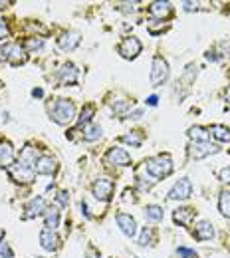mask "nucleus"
Masks as SVG:
<instances>
[{
	"label": "nucleus",
	"instance_id": "8",
	"mask_svg": "<svg viewBox=\"0 0 230 258\" xmlns=\"http://www.w3.org/2000/svg\"><path fill=\"white\" fill-rule=\"evenodd\" d=\"M117 52H119L123 58L133 60V58H137V56L141 54V42H139L135 36H129V38H125V40L117 46Z\"/></svg>",
	"mask_w": 230,
	"mask_h": 258
},
{
	"label": "nucleus",
	"instance_id": "45",
	"mask_svg": "<svg viewBox=\"0 0 230 258\" xmlns=\"http://www.w3.org/2000/svg\"><path fill=\"white\" fill-rule=\"evenodd\" d=\"M2 238H4V230L0 228V242H2Z\"/></svg>",
	"mask_w": 230,
	"mask_h": 258
},
{
	"label": "nucleus",
	"instance_id": "23",
	"mask_svg": "<svg viewBox=\"0 0 230 258\" xmlns=\"http://www.w3.org/2000/svg\"><path fill=\"white\" fill-rule=\"evenodd\" d=\"M121 141H123V143H127V145H131V147H139V145L145 141V133H143V131H139V129H137V131H129L127 135H123V137H121Z\"/></svg>",
	"mask_w": 230,
	"mask_h": 258
},
{
	"label": "nucleus",
	"instance_id": "19",
	"mask_svg": "<svg viewBox=\"0 0 230 258\" xmlns=\"http://www.w3.org/2000/svg\"><path fill=\"white\" fill-rule=\"evenodd\" d=\"M14 163V149L8 141L0 143V167H10Z\"/></svg>",
	"mask_w": 230,
	"mask_h": 258
},
{
	"label": "nucleus",
	"instance_id": "28",
	"mask_svg": "<svg viewBox=\"0 0 230 258\" xmlns=\"http://www.w3.org/2000/svg\"><path fill=\"white\" fill-rule=\"evenodd\" d=\"M139 244L141 246H153L155 244V230L153 228H143L141 236H139Z\"/></svg>",
	"mask_w": 230,
	"mask_h": 258
},
{
	"label": "nucleus",
	"instance_id": "40",
	"mask_svg": "<svg viewBox=\"0 0 230 258\" xmlns=\"http://www.w3.org/2000/svg\"><path fill=\"white\" fill-rule=\"evenodd\" d=\"M183 8H185L187 12H191V10H197L198 4L197 2H183Z\"/></svg>",
	"mask_w": 230,
	"mask_h": 258
},
{
	"label": "nucleus",
	"instance_id": "33",
	"mask_svg": "<svg viewBox=\"0 0 230 258\" xmlns=\"http://www.w3.org/2000/svg\"><path fill=\"white\" fill-rule=\"evenodd\" d=\"M177 256L179 258H198L197 252L193 248H187V246H179L177 248Z\"/></svg>",
	"mask_w": 230,
	"mask_h": 258
},
{
	"label": "nucleus",
	"instance_id": "11",
	"mask_svg": "<svg viewBox=\"0 0 230 258\" xmlns=\"http://www.w3.org/2000/svg\"><path fill=\"white\" fill-rule=\"evenodd\" d=\"M115 223H117V226L121 228V232H123L125 236L133 238V236L137 234V223H135V219H133L131 215H127V213H119V215L115 217Z\"/></svg>",
	"mask_w": 230,
	"mask_h": 258
},
{
	"label": "nucleus",
	"instance_id": "22",
	"mask_svg": "<svg viewBox=\"0 0 230 258\" xmlns=\"http://www.w3.org/2000/svg\"><path fill=\"white\" fill-rule=\"evenodd\" d=\"M145 219L151 223H159L163 221V209L159 205H147L145 207Z\"/></svg>",
	"mask_w": 230,
	"mask_h": 258
},
{
	"label": "nucleus",
	"instance_id": "17",
	"mask_svg": "<svg viewBox=\"0 0 230 258\" xmlns=\"http://www.w3.org/2000/svg\"><path fill=\"white\" fill-rule=\"evenodd\" d=\"M193 234H195L197 240H210L214 236V226H212V223H208V221H200V223L195 225Z\"/></svg>",
	"mask_w": 230,
	"mask_h": 258
},
{
	"label": "nucleus",
	"instance_id": "20",
	"mask_svg": "<svg viewBox=\"0 0 230 258\" xmlns=\"http://www.w3.org/2000/svg\"><path fill=\"white\" fill-rule=\"evenodd\" d=\"M171 10H173L171 2H153V4L149 6L151 16H155V18H165V16H169Z\"/></svg>",
	"mask_w": 230,
	"mask_h": 258
},
{
	"label": "nucleus",
	"instance_id": "30",
	"mask_svg": "<svg viewBox=\"0 0 230 258\" xmlns=\"http://www.w3.org/2000/svg\"><path fill=\"white\" fill-rule=\"evenodd\" d=\"M38 153H36V149H32L30 145L22 151V155H20V161H24V163H28V165H32V167H36V163H38Z\"/></svg>",
	"mask_w": 230,
	"mask_h": 258
},
{
	"label": "nucleus",
	"instance_id": "26",
	"mask_svg": "<svg viewBox=\"0 0 230 258\" xmlns=\"http://www.w3.org/2000/svg\"><path fill=\"white\" fill-rule=\"evenodd\" d=\"M218 211L222 213V217L230 219V191H222L218 199Z\"/></svg>",
	"mask_w": 230,
	"mask_h": 258
},
{
	"label": "nucleus",
	"instance_id": "44",
	"mask_svg": "<svg viewBox=\"0 0 230 258\" xmlns=\"http://www.w3.org/2000/svg\"><path fill=\"white\" fill-rule=\"evenodd\" d=\"M224 97H226V101H228V103H230V86H228V90L224 92Z\"/></svg>",
	"mask_w": 230,
	"mask_h": 258
},
{
	"label": "nucleus",
	"instance_id": "1",
	"mask_svg": "<svg viewBox=\"0 0 230 258\" xmlns=\"http://www.w3.org/2000/svg\"><path fill=\"white\" fill-rule=\"evenodd\" d=\"M48 111H50V117H52L56 123H60V125L71 123L73 117H75V105H73V101H69V99H54V101L50 103Z\"/></svg>",
	"mask_w": 230,
	"mask_h": 258
},
{
	"label": "nucleus",
	"instance_id": "36",
	"mask_svg": "<svg viewBox=\"0 0 230 258\" xmlns=\"http://www.w3.org/2000/svg\"><path fill=\"white\" fill-rule=\"evenodd\" d=\"M218 177H220V181L230 183V167H222V169L218 171Z\"/></svg>",
	"mask_w": 230,
	"mask_h": 258
},
{
	"label": "nucleus",
	"instance_id": "14",
	"mask_svg": "<svg viewBox=\"0 0 230 258\" xmlns=\"http://www.w3.org/2000/svg\"><path fill=\"white\" fill-rule=\"evenodd\" d=\"M44 211H46L44 199L42 197H34V199H30L26 203V207H24V219H34L38 215H44Z\"/></svg>",
	"mask_w": 230,
	"mask_h": 258
},
{
	"label": "nucleus",
	"instance_id": "29",
	"mask_svg": "<svg viewBox=\"0 0 230 258\" xmlns=\"http://www.w3.org/2000/svg\"><path fill=\"white\" fill-rule=\"evenodd\" d=\"M94 113H96V107H94V105H86V107L82 109L80 117H78V123H80V125H90Z\"/></svg>",
	"mask_w": 230,
	"mask_h": 258
},
{
	"label": "nucleus",
	"instance_id": "16",
	"mask_svg": "<svg viewBox=\"0 0 230 258\" xmlns=\"http://www.w3.org/2000/svg\"><path fill=\"white\" fill-rule=\"evenodd\" d=\"M56 171H58V161L52 159L50 155H42L36 163V173L40 175H56Z\"/></svg>",
	"mask_w": 230,
	"mask_h": 258
},
{
	"label": "nucleus",
	"instance_id": "41",
	"mask_svg": "<svg viewBox=\"0 0 230 258\" xmlns=\"http://www.w3.org/2000/svg\"><path fill=\"white\" fill-rule=\"evenodd\" d=\"M143 115V109L139 107V109H133V111H129V117H133V119H139Z\"/></svg>",
	"mask_w": 230,
	"mask_h": 258
},
{
	"label": "nucleus",
	"instance_id": "4",
	"mask_svg": "<svg viewBox=\"0 0 230 258\" xmlns=\"http://www.w3.org/2000/svg\"><path fill=\"white\" fill-rule=\"evenodd\" d=\"M0 60H6L14 66L24 64L26 62V50L20 44H6L4 48H0Z\"/></svg>",
	"mask_w": 230,
	"mask_h": 258
},
{
	"label": "nucleus",
	"instance_id": "3",
	"mask_svg": "<svg viewBox=\"0 0 230 258\" xmlns=\"http://www.w3.org/2000/svg\"><path fill=\"white\" fill-rule=\"evenodd\" d=\"M8 173H10L12 181H16V183H32L36 177V167L24 161H16L8 167Z\"/></svg>",
	"mask_w": 230,
	"mask_h": 258
},
{
	"label": "nucleus",
	"instance_id": "27",
	"mask_svg": "<svg viewBox=\"0 0 230 258\" xmlns=\"http://www.w3.org/2000/svg\"><path fill=\"white\" fill-rule=\"evenodd\" d=\"M99 137H101V127H99V125H92V123H90V125L84 127V139H86V141L92 143V141H98Z\"/></svg>",
	"mask_w": 230,
	"mask_h": 258
},
{
	"label": "nucleus",
	"instance_id": "5",
	"mask_svg": "<svg viewBox=\"0 0 230 258\" xmlns=\"http://www.w3.org/2000/svg\"><path fill=\"white\" fill-rule=\"evenodd\" d=\"M169 78V64L167 60L161 56H155L153 58V66H151V84L157 88V86H163Z\"/></svg>",
	"mask_w": 230,
	"mask_h": 258
},
{
	"label": "nucleus",
	"instance_id": "15",
	"mask_svg": "<svg viewBox=\"0 0 230 258\" xmlns=\"http://www.w3.org/2000/svg\"><path fill=\"white\" fill-rule=\"evenodd\" d=\"M80 42H82V38H80V34L73 32V30H69V32H64L60 38H58V46L64 50V52H71V50H75L78 46H80Z\"/></svg>",
	"mask_w": 230,
	"mask_h": 258
},
{
	"label": "nucleus",
	"instance_id": "37",
	"mask_svg": "<svg viewBox=\"0 0 230 258\" xmlns=\"http://www.w3.org/2000/svg\"><path fill=\"white\" fill-rule=\"evenodd\" d=\"M58 203H60L62 207H66L67 203H69V195H67L66 191H60V193H58Z\"/></svg>",
	"mask_w": 230,
	"mask_h": 258
},
{
	"label": "nucleus",
	"instance_id": "12",
	"mask_svg": "<svg viewBox=\"0 0 230 258\" xmlns=\"http://www.w3.org/2000/svg\"><path fill=\"white\" fill-rule=\"evenodd\" d=\"M58 78L64 86H73L78 84V78H80V70L73 64H64L58 70Z\"/></svg>",
	"mask_w": 230,
	"mask_h": 258
},
{
	"label": "nucleus",
	"instance_id": "39",
	"mask_svg": "<svg viewBox=\"0 0 230 258\" xmlns=\"http://www.w3.org/2000/svg\"><path fill=\"white\" fill-rule=\"evenodd\" d=\"M86 258H99V250L96 246H88L86 250Z\"/></svg>",
	"mask_w": 230,
	"mask_h": 258
},
{
	"label": "nucleus",
	"instance_id": "35",
	"mask_svg": "<svg viewBox=\"0 0 230 258\" xmlns=\"http://www.w3.org/2000/svg\"><path fill=\"white\" fill-rule=\"evenodd\" d=\"M119 10H123V12H135L137 10V2H123V4H119Z\"/></svg>",
	"mask_w": 230,
	"mask_h": 258
},
{
	"label": "nucleus",
	"instance_id": "9",
	"mask_svg": "<svg viewBox=\"0 0 230 258\" xmlns=\"http://www.w3.org/2000/svg\"><path fill=\"white\" fill-rule=\"evenodd\" d=\"M105 163L107 165H117V167H127L131 163V155L121 147H111L105 153Z\"/></svg>",
	"mask_w": 230,
	"mask_h": 258
},
{
	"label": "nucleus",
	"instance_id": "2",
	"mask_svg": "<svg viewBox=\"0 0 230 258\" xmlns=\"http://www.w3.org/2000/svg\"><path fill=\"white\" fill-rule=\"evenodd\" d=\"M145 171L153 179H163V177L173 173V161L169 155H157V157L145 161Z\"/></svg>",
	"mask_w": 230,
	"mask_h": 258
},
{
	"label": "nucleus",
	"instance_id": "21",
	"mask_svg": "<svg viewBox=\"0 0 230 258\" xmlns=\"http://www.w3.org/2000/svg\"><path fill=\"white\" fill-rule=\"evenodd\" d=\"M44 223H46V228H50V230L58 228V225H60V213H58L56 207H50V209L44 211Z\"/></svg>",
	"mask_w": 230,
	"mask_h": 258
},
{
	"label": "nucleus",
	"instance_id": "6",
	"mask_svg": "<svg viewBox=\"0 0 230 258\" xmlns=\"http://www.w3.org/2000/svg\"><path fill=\"white\" fill-rule=\"evenodd\" d=\"M191 195H193V183H191L187 177H183V179H179V181L171 187L169 199H171V201H187Z\"/></svg>",
	"mask_w": 230,
	"mask_h": 258
},
{
	"label": "nucleus",
	"instance_id": "34",
	"mask_svg": "<svg viewBox=\"0 0 230 258\" xmlns=\"http://www.w3.org/2000/svg\"><path fill=\"white\" fill-rule=\"evenodd\" d=\"M0 258H14L12 250H10V246H8L4 240L0 242Z\"/></svg>",
	"mask_w": 230,
	"mask_h": 258
},
{
	"label": "nucleus",
	"instance_id": "24",
	"mask_svg": "<svg viewBox=\"0 0 230 258\" xmlns=\"http://www.w3.org/2000/svg\"><path fill=\"white\" fill-rule=\"evenodd\" d=\"M189 137L195 141V143H200V141H208V137H210V131L204 127H198V125H195V127L189 129Z\"/></svg>",
	"mask_w": 230,
	"mask_h": 258
},
{
	"label": "nucleus",
	"instance_id": "32",
	"mask_svg": "<svg viewBox=\"0 0 230 258\" xmlns=\"http://www.w3.org/2000/svg\"><path fill=\"white\" fill-rule=\"evenodd\" d=\"M42 46H44V38L36 36V38H28V40H26L24 50H30V52H34V50H40Z\"/></svg>",
	"mask_w": 230,
	"mask_h": 258
},
{
	"label": "nucleus",
	"instance_id": "43",
	"mask_svg": "<svg viewBox=\"0 0 230 258\" xmlns=\"http://www.w3.org/2000/svg\"><path fill=\"white\" fill-rule=\"evenodd\" d=\"M42 94H44L42 90H34V92H32V96H34V97H42Z\"/></svg>",
	"mask_w": 230,
	"mask_h": 258
},
{
	"label": "nucleus",
	"instance_id": "25",
	"mask_svg": "<svg viewBox=\"0 0 230 258\" xmlns=\"http://www.w3.org/2000/svg\"><path fill=\"white\" fill-rule=\"evenodd\" d=\"M208 131H210V135H212L214 139H218V141H224V143L230 141V129L224 127V125H212Z\"/></svg>",
	"mask_w": 230,
	"mask_h": 258
},
{
	"label": "nucleus",
	"instance_id": "38",
	"mask_svg": "<svg viewBox=\"0 0 230 258\" xmlns=\"http://www.w3.org/2000/svg\"><path fill=\"white\" fill-rule=\"evenodd\" d=\"M8 36V26H6V20L0 18V40H4Z\"/></svg>",
	"mask_w": 230,
	"mask_h": 258
},
{
	"label": "nucleus",
	"instance_id": "31",
	"mask_svg": "<svg viewBox=\"0 0 230 258\" xmlns=\"http://www.w3.org/2000/svg\"><path fill=\"white\" fill-rule=\"evenodd\" d=\"M129 107H131V101H127V99H117V101H111V109H113L115 113H125Z\"/></svg>",
	"mask_w": 230,
	"mask_h": 258
},
{
	"label": "nucleus",
	"instance_id": "7",
	"mask_svg": "<svg viewBox=\"0 0 230 258\" xmlns=\"http://www.w3.org/2000/svg\"><path fill=\"white\" fill-rule=\"evenodd\" d=\"M218 151H220V147L214 145V143H208V141L191 143V147H189V155H191L193 159H204V157H208V155H216Z\"/></svg>",
	"mask_w": 230,
	"mask_h": 258
},
{
	"label": "nucleus",
	"instance_id": "13",
	"mask_svg": "<svg viewBox=\"0 0 230 258\" xmlns=\"http://www.w3.org/2000/svg\"><path fill=\"white\" fill-rule=\"evenodd\" d=\"M40 244H42L46 250L54 252V250H58V248H60V236L56 234V230L44 228V230L40 232Z\"/></svg>",
	"mask_w": 230,
	"mask_h": 258
},
{
	"label": "nucleus",
	"instance_id": "10",
	"mask_svg": "<svg viewBox=\"0 0 230 258\" xmlns=\"http://www.w3.org/2000/svg\"><path fill=\"white\" fill-rule=\"evenodd\" d=\"M92 193L98 201H109L111 195H113V181L111 179H98L92 187Z\"/></svg>",
	"mask_w": 230,
	"mask_h": 258
},
{
	"label": "nucleus",
	"instance_id": "18",
	"mask_svg": "<svg viewBox=\"0 0 230 258\" xmlns=\"http://www.w3.org/2000/svg\"><path fill=\"white\" fill-rule=\"evenodd\" d=\"M193 219H195V209H189V207L177 209V211L173 213V221H175L177 225H189Z\"/></svg>",
	"mask_w": 230,
	"mask_h": 258
},
{
	"label": "nucleus",
	"instance_id": "42",
	"mask_svg": "<svg viewBox=\"0 0 230 258\" xmlns=\"http://www.w3.org/2000/svg\"><path fill=\"white\" fill-rule=\"evenodd\" d=\"M147 103H149V105H157V96H151L147 99Z\"/></svg>",
	"mask_w": 230,
	"mask_h": 258
}]
</instances>
